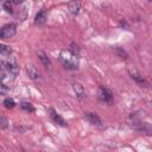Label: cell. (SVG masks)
I'll list each match as a JSON object with an SVG mask.
<instances>
[{
	"mask_svg": "<svg viewBox=\"0 0 152 152\" xmlns=\"http://www.w3.org/2000/svg\"><path fill=\"white\" fill-rule=\"evenodd\" d=\"M59 63L66 70H77L80 66V58L78 56L71 53L69 50H62L58 55Z\"/></svg>",
	"mask_w": 152,
	"mask_h": 152,
	"instance_id": "cell-1",
	"label": "cell"
},
{
	"mask_svg": "<svg viewBox=\"0 0 152 152\" xmlns=\"http://www.w3.org/2000/svg\"><path fill=\"white\" fill-rule=\"evenodd\" d=\"M1 71H6L13 77L19 74V65L14 57H10L7 61H1Z\"/></svg>",
	"mask_w": 152,
	"mask_h": 152,
	"instance_id": "cell-2",
	"label": "cell"
},
{
	"mask_svg": "<svg viewBox=\"0 0 152 152\" xmlns=\"http://www.w3.org/2000/svg\"><path fill=\"white\" fill-rule=\"evenodd\" d=\"M15 33H17V25L13 23H7L0 30V38L1 39H10L12 37H14Z\"/></svg>",
	"mask_w": 152,
	"mask_h": 152,
	"instance_id": "cell-3",
	"label": "cell"
},
{
	"mask_svg": "<svg viewBox=\"0 0 152 152\" xmlns=\"http://www.w3.org/2000/svg\"><path fill=\"white\" fill-rule=\"evenodd\" d=\"M99 99H100V101H102L104 103H112L114 95L110 89H108L107 87L100 86L99 87Z\"/></svg>",
	"mask_w": 152,
	"mask_h": 152,
	"instance_id": "cell-4",
	"label": "cell"
},
{
	"mask_svg": "<svg viewBox=\"0 0 152 152\" xmlns=\"http://www.w3.org/2000/svg\"><path fill=\"white\" fill-rule=\"evenodd\" d=\"M128 74H129V76H131V78H132L135 83H138L139 86H141V87H148V86H150L148 81H147L138 70H135V69H129V70H128Z\"/></svg>",
	"mask_w": 152,
	"mask_h": 152,
	"instance_id": "cell-5",
	"label": "cell"
},
{
	"mask_svg": "<svg viewBox=\"0 0 152 152\" xmlns=\"http://www.w3.org/2000/svg\"><path fill=\"white\" fill-rule=\"evenodd\" d=\"M49 115H50L51 120H52L55 124H57L58 126H62V127H66V126H68L66 121L63 119V116H62L61 114L57 113L56 109H53V108H49Z\"/></svg>",
	"mask_w": 152,
	"mask_h": 152,
	"instance_id": "cell-6",
	"label": "cell"
},
{
	"mask_svg": "<svg viewBox=\"0 0 152 152\" xmlns=\"http://www.w3.org/2000/svg\"><path fill=\"white\" fill-rule=\"evenodd\" d=\"M48 20V10L45 7H42L37 13H36V17H34V24L38 25V26H42L46 23Z\"/></svg>",
	"mask_w": 152,
	"mask_h": 152,
	"instance_id": "cell-7",
	"label": "cell"
},
{
	"mask_svg": "<svg viewBox=\"0 0 152 152\" xmlns=\"http://www.w3.org/2000/svg\"><path fill=\"white\" fill-rule=\"evenodd\" d=\"M26 72H27L28 77L31 80H33V81H40V80H43V76H42L40 71L36 66H33V65H28L26 68Z\"/></svg>",
	"mask_w": 152,
	"mask_h": 152,
	"instance_id": "cell-8",
	"label": "cell"
},
{
	"mask_svg": "<svg viewBox=\"0 0 152 152\" xmlns=\"http://www.w3.org/2000/svg\"><path fill=\"white\" fill-rule=\"evenodd\" d=\"M84 119H86L89 124H91V125H94V126H101V124H102L100 116H99L96 113H93V112H87V113H84Z\"/></svg>",
	"mask_w": 152,
	"mask_h": 152,
	"instance_id": "cell-9",
	"label": "cell"
},
{
	"mask_svg": "<svg viewBox=\"0 0 152 152\" xmlns=\"http://www.w3.org/2000/svg\"><path fill=\"white\" fill-rule=\"evenodd\" d=\"M37 56H38V58H39V61L42 62V64L46 68V69H50L51 68V61H50V58H49V56L43 51V50H39V51H37Z\"/></svg>",
	"mask_w": 152,
	"mask_h": 152,
	"instance_id": "cell-10",
	"label": "cell"
},
{
	"mask_svg": "<svg viewBox=\"0 0 152 152\" xmlns=\"http://www.w3.org/2000/svg\"><path fill=\"white\" fill-rule=\"evenodd\" d=\"M72 89H74V91H75V94L78 99H84L86 97V90H84V88L81 83L74 82L72 83Z\"/></svg>",
	"mask_w": 152,
	"mask_h": 152,
	"instance_id": "cell-11",
	"label": "cell"
},
{
	"mask_svg": "<svg viewBox=\"0 0 152 152\" xmlns=\"http://www.w3.org/2000/svg\"><path fill=\"white\" fill-rule=\"evenodd\" d=\"M135 129H138L139 132H142L145 134L152 135V126H150L147 122H138L135 126Z\"/></svg>",
	"mask_w": 152,
	"mask_h": 152,
	"instance_id": "cell-12",
	"label": "cell"
},
{
	"mask_svg": "<svg viewBox=\"0 0 152 152\" xmlns=\"http://www.w3.org/2000/svg\"><path fill=\"white\" fill-rule=\"evenodd\" d=\"M68 10L72 15H77L81 10V2L78 1H70L68 2Z\"/></svg>",
	"mask_w": 152,
	"mask_h": 152,
	"instance_id": "cell-13",
	"label": "cell"
},
{
	"mask_svg": "<svg viewBox=\"0 0 152 152\" xmlns=\"http://www.w3.org/2000/svg\"><path fill=\"white\" fill-rule=\"evenodd\" d=\"M19 106H20L21 109H24L25 112H28V113H33L36 110L34 107H33V104L31 102H28V101H21L19 103Z\"/></svg>",
	"mask_w": 152,
	"mask_h": 152,
	"instance_id": "cell-14",
	"label": "cell"
},
{
	"mask_svg": "<svg viewBox=\"0 0 152 152\" xmlns=\"http://www.w3.org/2000/svg\"><path fill=\"white\" fill-rule=\"evenodd\" d=\"M0 53H1V56L10 57V56L12 55V49H11V46L5 45V44H0Z\"/></svg>",
	"mask_w": 152,
	"mask_h": 152,
	"instance_id": "cell-15",
	"label": "cell"
},
{
	"mask_svg": "<svg viewBox=\"0 0 152 152\" xmlns=\"http://www.w3.org/2000/svg\"><path fill=\"white\" fill-rule=\"evenodd\" d=\"M2 8L5 10V12L10 13V14H13L14 13V10H13V2L10 1V0H6L2 2Z\"/></svg>",
	"mask_w": 152,
	"mask_h": 152,
	"instance_id": "cell-16",
	"label": "cell"
},
{
	"mask_svg": "<svg viewBox=\"0 0 152 152\" xmlns=\"http://www.w3.org/2000/svg\"><path fill=\"white\" fill-rule=\"evenodd\" d=\"M113 50L115 51V53H116L120 58H122V59H127L128 55H127V52L124 50V48H121V46H115Z\"/></svg>",
	"mask_w": 152,
	"mask_h": 152,
	"instance_id": "cell-17",
	"label": "cell"
},
{
	"mask_svg": "<svg viewBox=\"0 0 152 152\" xmlns=\"http://www.w3.org/2000/svg\"><path fill=\"white\" fill-rule=\"evenodd\" d=\"M2 104H4L7 109H12V108H14V107H15V101H14L12 97H5V99H4Z\"/></svg>",
	"mask_w": 152,
	"mask_h": 152,
	"instance_id": "cell-18",
	"label": "cell"
},
{
	"mask_svg": "<svg viewBox=\"0 0 152 152\" xmlns=\"http://www.w3.org/2000/svg\"><path fill=\"white\" fill-rule=\"evenodd\" d=\"M71 53H74V55H76V56H78L80 55V51H81V49H80V45L78 44H76L75 42H72V43H70V45H69V49H68Z\"/></svg>",
	"mask_w": 152,
	"mask_h": 152,
	"instance_id": "cell-19",
	"label": "cell"
},
{
	"mask_svg": "<svg viewBox=\"0 0 152 152\" xmlns=\"http://www.w3.org/2000/svg\"><path fill=\"white\" fill-rule=\"evenodd\" d=\"M10 126V121H8V119L6 118V115H1V118H0V127L2 128V129H6L7 127Z\"/></svg>",
	"mask_w": 152,
	"mask_h": 152,
	"instance_id": "cell-20",
	"label": "cell"
},
{
	"mask_svg": "<svg viewBox=\"0 0 152 152\" xmlns=\"http://www.w3.org/2000/svg\"><path fill=\"white\" fill-rule=\"evenodd\" d=\"M150 106H151V108H152V101H151V102H150Z\"/></svg>",
	"mask_w": 152,
	"mask_h": 152,
	"instance_id": "cell-21",
	"label": "cell"
}]
</instances>
